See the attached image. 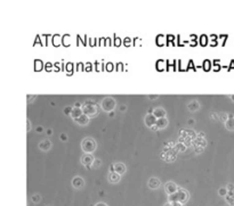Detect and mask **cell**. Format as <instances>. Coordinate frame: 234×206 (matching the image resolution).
Listing matches in <instances>:
<instances>
[{
	"instance_id": "cell-27",
	"label": "cell",
	"mask_w": 234,
	"mask_h": 206,
	"mask_svg": "<svg viewBox=\"0 0 234 206\" xmlns=\"http://www.w3.org/2000/svg\"><path fill=\"white\" fill-rule=\"evenodd\" d=\"M125 45L126 46H130V45H131V40H130L129 38H126V39H125Z\"/></svg>"
},
{
	"instance_id": "cell-22",
	"label": "cell",
	"mask_w": 234,
	"mask_h": 206,
	"mask_svg": "<svg viewBox=\"0 0 234 206\" xmlns=\"http://www.w3.org/2000/svg\"><path fill=\"white\" fill-rule=\"evenodd\" d=\"M227 193H228L227 188H221V189H219V191H218V194L221 195V196H226V195H227Z\"/></svg>"
},
{
	"instance_id": "cell-29",
	"label": "cell",
	"mask_w": 234,
	"mask_h": 206,
	"mask_svg": "<svg viewBox=\"0 0 234 206\" xmlns=\"http://www.w3.org/2000/svg\"><path fill=\"white\" fill-rule=\"evenodd\" d=\"M61 139H62V140H64V141L67 140V136L65 134V133H62V134H61Z\"/></svg>"
},
{
	"instance_id": "cell-12",
	"label": "cell",
	"mask_w": 234,
	"mask_h": 206,
	"mask_svg": "<svg viewBox=\"0 0 234 206\" xmlns=\"http://www.w3.org/2000/svg\"><path fill=\"white\" fill-rule=\"evenodd\" d=\"M120 179H121V175L120 174H118L117 172H111L109 174V181L112 182V183H117V182L120 181Z\"/></svg>"
},
{
	"instance_id": "cell-23",
	"label": "cell",
	"mask_w": 234,
	"mask_h": 206,
	"mask_svg": "<svg viewBox=\"0 0 234 206\" xmlns=\"http://www.w3.org/2000/svg\"><path fill=\"white\" fill-rule=\"evenodd\" d=\"M100 164H102V161H100V160H95L94 163H92V166H94V167H100Z\"/></svg>"
},
{
	"instance_id": "cell-31",
	"label": "cell",
	"mask_w": 234,
	"mask_h": 206,
	"mask_svg": "<svg viewBox=\"0 0 234 206\" xmlns=\"http://www.w3.org/2000/svg\"><path fill=\"white\" fill-rule=\"evenodd\" d=\"M95 206H108V205H106L105 203H97V204H96Z\"/></svg>"
},
{
	"instance_id": "cell-15",
	"label": "cell",
	"mask_w": 234,
	"mask_h": 206,
	"mask_svg": "<svg viewBox=\"0 0 234 206\" xmlns=\"http://www.w3.org/2000/svg\"><path fill=\"white\" fill-rule=\"evenodd\" d=\"M50 147H51V142L49 140H42L40 144H39V148L43 150V152H47V150H49Z\"/></svg>"
},
{
	"instance_id": "cell-14",
	"label": "cell",
	"mask_w": 234,
	"mask_h": 206,
	"mask_svg": "<svg viewBox=\"0 0 234 206\" xmlns=\"http://www.w3.org/2000/svg\"><path fill=\"white\" fill-rule=\"evenodd\" d=\"M82 113H84V111H82V108L73 107V109H72V113H71V116H72V117H73L74 120H77V119H79V117H80L81 115H84Z\"/></svg>"
},
{
	"instance_id": "cell-9",
	"label": "cell",
	"mask_w": 234,
	"mask_h": 206,
	"mask_svg": "<svg viewBox=\"0 0 234 206\" xmlns=\"http://www.w3.org/2000/svg\"><path fill=\"white\" fill-rule=\"evenodd\" d=\"M94 161H95V160H94L92 155H90V154H85L84 156L81 157V162H82L87 167H90V164L92 165Z\"/></svg>"
},
{
	"instance_id": "cell-36",
	"label": "cell",
	"mask_w": 234,
	"mask_h": 206,
	"mask_svg": "<svg viewBox=\"0 0 234 206\" xmlns=\"http://www.w3.org/2000/svg\"><path fill=\"white\" fill-rule=\"evenodd\" d=\"M30 129H31V127H30V121L28 120V131H29Z\"/></svg>"
},
{
	"instance_id": "cell-26",
	"label": "cell",
	"mask_w": 234,
	"mask_h": 206,
	"mask_svg": "<svg viewBox=\"0 0 234 206\" xmlns=\"http://www.w3.org/2000/svg\"><path fill=\"white\" fill-rule=\"evenodd\" d=\"M227 190H228V191H233L234 190V185L228 183V185H227Z\"/></svg>"
},
{
	"instance_id": "cell-11",
	"label": "cell",
	"mask_w": 234,
	"mask_h": 206,
	"mask_svg": "<svg viewBox=\"0 0 234 206\" xmlns=\"http://www.w3.org/2000/svg\"><path fill=\"white\" fill-rule=\"evenodd\" d=\"M153 114L157 119H162V117H166V111L161 107H158V108H154V111H153Z\"/></svg>"
},
{
	"instance_id": "cell-2",
	"label": "cell",
	"mask_w": 234,
	"mask_h": 206,
	"mask_svg": "<svg viewBox=\"0 0 234 206\" xmlns=\"http://www.w3.org/2000/svg\"><path fill=\"white\" fill-rule=\"evenodd\" d=\"M81 148H82V150H84L85 153H87V154L92 153L96 149V142H95V140H94L92 138H86V139H84L82 142H81Z\"/></svg>"
},
{
	"instance_id": "cell-33",
	"label": "cell",
	"mask_w": 234,
	"mask_h": 206,
	"mask_svg": "<svg viewBox=\"0 0 234 206\" xmlns=\"http://www.w3.org/2000/svg\"><path fill=\"white\" fill-rule=\"evenodd\" d=\"M117 68H118V71H119V70H122V65H121V64H118V65H117Z\"/></svg>"
},
{
	"instance_id": "cell-18",
	"label": "cell",
	"mask_w": 234,
	"mask_h": 206,
	"mask_svg": "<svg viewBox=\"0 0 234 206\" xmlns=\"http://www.w3.org/2000/svg\"><path fill=\"white\" fill-rule=\"evenodd\" d=\"M199 107H200V105H199V103H198V101H195V100H193L192 103L188 104V109H190V111H192V112L198 111V109H199Z\"/></svg>"
},
{
	"instance_id": "cell-35",
	"label": "cell",
	"mask_w": 234,
	"mask_h": 206,
	"mask_svg": "<svg viewBox=\"0 0 234 206\" xmlns=\"http://www.w3.org/2000/svg\"><path fill=\"white\" fill-rule=\"evenodd\" d=\"M164 206H174V204H172V203L169 202V203H167V204H166V205H164Z\"/></svg>"
},
{
	"instance_id": "cell-17",
	"label": "cell",
	"mask_w": 234,
	"mask_h": 206,
	"mask_svg": "<svg viewBox=\"0 0 234 206\" xmlns=\"http://www.w3.org/2000/svg\"><path fill=\"white\" fill-rule=\"evenodd\" d=\"M88 121H89V117H88L86 114H84V115H81L79 117V119H77L75 120V122L78 124H81V125H85V124H87L88 123Z\"/></svg>"
},
{
	"instance_id": "cell-32",
	"label": "cell",
	"mask_w": 234,
	"mask_h": 206,
	"mask_svg": "<svg viewBox=\"0 0 234 206\" xmlns=\"http://www.w3.org/2000/svg\"><path fill=\"white\" fill-rule=\"evenodd\" d=\"M120 111H121V112H125L126 111V106H125V105H122L121 107H120Z\"/></svg>"
},
{
	"instance_id": "cell-19",
	"label": "cell",
	"mask_w": 234,
	"mask_h": 206,
	"mask_svg": "<svg viewBox=\"0 0 234 206\" xmlns=\"http://www.w3.org/2000/svg\"><path fill=\"white\" fill-rule=\"evenodd\" d=\"M226 202L228 203L230 205L234 206V194H233V191H230V193H228V196H226Z\"/></svg>"
},
{
	"instance_id": "cell-37",
	"label": "cell",
	"mask_w": 234,
	"mask_h": 206,
	"mask_svg": "<svg viewBox=\"0 0 234 206\" xmlns=\"http://www.w3.org/2000/svg\"><path fill=\"white\" fill-rule=\"evenodd\" d=\"M75 106L80 108V106H81V104H80V103H77V104H75Z\"/></svg>"
},
{
	"instance_id": "cell-34",
	"label": "cell",
	"mask_w": 234,
	"mask_h": 206,
	"mask_svg": "<svg viewBox=\"0 0 234 206\" xmlns=\"http://www.w3.org/2000/svg\"><path fill=\"white\" fill-rule=\"evenodd\" d=\"M149 98H158V95H152V96H149Z\"/></svg>"
},
{
	"instance_id": "cell-1",
	"label": "cell",
	"mask_w": 234,
	"mask_h": 206,
	"mask_svg": "<svg viewBox=\"0 0 234 206\" xmlns=\"http://www.w3.org/2000/svg\"><path fill=\"white\" fill-rule=\"evenodd\" d=\"M187 199H188V194L186 193V190L184 189H178L177 193L169 196V202L170 203H180V204H184V203L187 202Z\"/></svg>"
},
{
	"instance_id": "cell-3",
	"label": "cell",
	"mask_w": 234,
	"mask_h": 206,
	"mask_svg": "<svg viewBox=\"0 0 234 206\" xmlns=\"http://www.w3.org/2000/svg\"><path fill=\"white\" fill-rule=\"evenodd\" d=\"M115 107V100L112 97H106L102 100V108L105 112H112L113 108Z\"/></svg>"
},
{
	"instance_id": "cell-8",
	"label": "cell",
	"mask_w": 234,
	"mask_h": 206,
	"mask_svg": "<svg viewBox=\"0 0 234 206\" xmlns=\"http://www.w3.org/2000/svg\"><path fill=\"white\" fill-rule=\"evenodd\" d=\"M112 170L113 172H117L118 174H123L126 172V166L123 163H114L112 165Z\"/></svg>"
},
{
	"instance_id": "cell-21",
	"label": "cell",
	"mask_w": 234,
	"mask_h": 206,
	"mask_svg": "<svg viewBox=\"0 0 234 206\" xmlns=\"http://www.w3.org/2000/svg\"><path fill=\"white\" fill-rule=\"evenodd\" d=\"M219 117H221V120H222V121L226 122V121L228 120V117H230V115H228L227 113H221V114H219Z\"/></svg>"
},
{
	"instance_id": "cell-30",
	"label": "cell",
	"mask_w": 234,
	"mask_h": 206,
	"mask_svg": "<svg viewBox=\"0 0 234 206\" xmlns=\"http://www.w3.org/2000/svg\"><path fill=\"white\" fill-rule=\"evenodd\" d=\"M120 43H121V40L115 38V46H120Z\"/></svg>"
},
{
	"instance_id": "cell-40",
	"label": "cell",
	"mask_w": 234,
	"mask_h": 206,
	"mask_svg": "<svg viewBox=\"0 0 234 206\" xmlns=\"http://www.w3.org/2000/svg\"><path fill=\"white\" fill-rule=\"evenodd\" d=\"M47 206H49V205H47Z\"/></svg>"
},
{
	"instance_id": "cell-20",
	"label": "cell",
	"mask_w": 234,
	"mask_h": 206,
	"mask_svg": "<svg viewBox=\"0 0 234 206\" xmlns=\"http://www.w3.org/2000/svg\"><path fill=\"white\" fill-rule=\"evenodd\" d=\"M31 199H32V202L33 203L38 204V203H40V200H41V196H40L39 194H34V195H32Z\"/></svg>"
},
{
	"instance_id": "cell-4",
	"label": "cell",
	"mask_w": 234,
	"mask_h": 206,
	"mask_svg": "<svg viewBox=\"0 0 234 206\" xmlns=\"http://www.w3.org/2000/svg\"><path fill=\"white\" fill-rule=\"evenodd\" d=\"M82 111H84V114H86L87 116L88 115H92V116L96 115L97 114V106L94 103H92V101H87V103H85Z\"/></svg>"
},
{
	"instance_id": "cell-38",
	"label": "cell",
	"mask_w": 234,
	"mask_h": 206,
	"mask_svg": "<svg viewBox=\"0 0 234 206\" xmlns=\"http://www.w3.org/2000/svg\"><path fill=\"white\" fill-rule=\"evenodd\" d=\"M188 123H190V124H191V123H194V121H193V120H190V121H188Z\"/></svg>"
},
{
	"instance_id": "cell-24",
	"label": "cell",
	"mask_w": 234,
	"mask_h": 206,
	"mask_svg": "<svg viewBox=\"0 0 234 206\" xmlns=\"http://www.w3.org/2000/svg\"><path fill=\"white\" fill-rule=\"evenodd\" d=\"M41 68V62L40 61H37L36 62V70H40Z\"/></svg>"
},
{
	"instance_id": "cell-6",
	"label": "cell",
	"mask_w": 234,
	"mask_h": 206,
	"mask_svg": "<svg viewBox=\"0 0 234 206\" xmlns=\"http://www.w3.org/2000/svg\"><path fill=\"white\" fill-rule=\"evenodd\" d=\"M72 186L75 189H81L85 186V180L81 177H75L72 179Z\"/></svg>"
},
{
	"instance_id": "cell-25",
	"label": "cell",
	"mask_w": 234,
	"mask_h": 206,
	"mask_svg": "<svg viewBox=\"0 0 234 206\" xmlns=\"http://www.w3.org/2000/svg\"><path fill=\"white\" fill-rule=\"evenodd\" d=\"M72 109H73L72 107H66L65 109H64V113H65V114H71Z\"/></svg>"
},
{
	"instance_id": "cell-5",
	"label": "cell",
	"mask_w": 234,
	"mask_h": 206,
	"mask_svg": "<svg viewBox=\"0 0 234 206\" xmlns=\"http://www.w3.org/2000/svg\"><path fill=\"white\" fill-rule=\"evenodd\" d=\"M144 122H145V124H146L147 127L152 128V127H154L155 124H157L158 119L154 116V114H147V115L145 116V119H144Z\"/></svg>"
},
{
	"instance_id": "cell-7",
	"label": "cell",
	"mask_w": 234,
	"mask_h": 206,
	"mask_svg": "<svg viewBox=\"0 0 234 206\" xmlns=\"http://www.w3.org/2000/svg\"><path fill=\"white\" fill-rule=\"evenodd\" d=\"M164 189H166V193H167V194L170 196V195L177 193L178 188H177L176 183H174V182L170 181V182H168V183H166V187H164Z\"/></svg>"
},
{
	"instance_id": "cell-13",
	"label": "cell",
	"mask_w": 234,
	"mask_h": 206,
	"mask_svg": "<svg viewBox=\"0 0 234 206\" xmlns=\"http://www.w3.org/2000/svg\"><path fill=\"white\" fill-rule=\"evenodd\" d=\"M225 127L227 130H230V131H234V116L232 114H230V117L228 120L225 122Z\"/></svg>"
},
{
	"instance_id": "cell-10",
	"label": "cell",
	"mask_w": 234,
	"mask_h": 206,
	"mask_svg": "<svg viewBox=\"0 0 234 206\" xmlns=\"http://www.w3.org/2000/svg\"><path fill=\"white\" fill-rule=\"evenodd\" d=\"M160 185H161V182L158 178H151L149 180V188H151V189H157L160 187Z\"/></svg>"
},
{
	"instance_id": "cell-28",
	"label": "cell",
	"mask_w": 234,
	"mask_h": 206,
	"mask_svg": "<svg viewBox=\"0 0 234 206\" xmlns=\"http://www.w3.org/2000/svg\"><path fill=\"white\" fill-rule=\"evenodd\" d=\"M106 70L108 71H112L113 70V65L111 64V63H109V64L106 65Z\"/></svg>"
},
{
	"instance_id": "cell-16",
	"label": "cell",
	"mask_w": 234,
	"mask_h": 206,
	"mask_svg": "<svg viewBox=\"0 0 234 206\" xmlns=\"http://www.w3.org/2000/svg\"><path fill=\"white\" fill-rule=\"evenodd\" d=\"M168 125V120L166 117H162V119H158V122H157V127L159 129H163L166 128Z\"/></svg>"
},
{
	"instance_id": "cell-39",
	"label": "cell",
	"mask_w": 234,
	"mask_h": 206,
	"mask_svg": "<svg viewBox=\"0 0 234 206\" xmlns=\"http://www.w3.org/2000/svg\"><path fill=\"white\" fill-rule=\"evenodd\" d=\"M230 97H231V99H232V100H233V101H234V95H232V96H230Z\"/></svg>"
}]
</instances>
